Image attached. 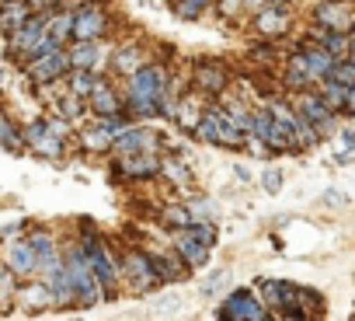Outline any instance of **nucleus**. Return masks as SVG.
<instances>
[{
    "label": "nucleus",
    "mask_w": 355,
    "mask_h": 321,
    "mask_svg": "<svg viewBox=\"0 0 355 321\" xmlns=\"http://www.w3.org/2000/svg\"><path fill=\"white\" fill-rule=\"evenodd\" d=\"M178 98L171 94V77L160 63H146L125 77V112L150 119V115H174Z\"/></svg>",
    "instance_id": "1"
},
{
    "label": "nucleus",
    "mask_w": 355,
    "mask_h": 321,
    "mask_svg": "<svg viewBox=\"0 0 355 321\" xmlns=\"http://www.w3.org/2000/svg\"><path fill=\"white\" fill-rule=\"evenodd\" d=\"M63 265H67V276H70V283L77 290V307H98L105 300V290H101V283H98V276H94L87 255H84V248L73 245L63 255Z\"/></svg>",
    "instance_id": "2"
},
{
    "label": "nucleus",
    "mask_w": 355,
    "mask_h": 321,
    "mask_svg": "<svg viewBox=\"0 0 355 321\" xmlns=\"http://www.w3.org/2000/svg\"><path fill=\"white\" fill-rule=\"evenodd\" d=\"M216 224L213 220H192L185 231H178V255L185 258L189 269H199L209 262V252L216 248Z\"/></svg>",
    "instance_id": "3"
},
{
    "label": "nucleus",
    "mask_w": 355,
    "mask_h": 321,
    "mask_svg": "<svg viewBox=\"0 0 355 321\" xmlns=\"http://www.w3.org/2000/svg\"><path fill=\"white\" fill-rule=\"evenodd\" d=\"M77 245L84 248V255H87V262H91V269H94L101 290H105V300H112L115 290H119V279H122V269H119L115 255L108 252V245H105L94 231H84V238H80Z\"/></svg>",
    "instance_id": "4"
},
{
    "label": "nucleus",
    "mask_w": 355,
    "mask_h": 321,
    "mask_svg": "<svg viewBox=\"0 0 355 321\" xmlns=\"http://www.w3.org/2000/svg\"><path fill=\"white\" fill-rule=\"evenodd\" d=\"M258 290H261V300L268 304L272 314H282V318H306L303 300H300V286H293V283H286V279H261Z\"/></svg>",
    "instance_id": "5"
},
{
    "label": "nucleus",
    "mask_w": 355,
    "mask_h": 321,
    "mask_svg": "<svg viewBox=\"0 0 355 321\" xmlns=\"http://www.w3.org/2000/svg\"><path fill=\"white\" fill-rule=\"evenodd\" d=\"M196 136H199L202 143H213V147H244V143H248V136L237 133V129L223 119L220 105H213V108L202 112V119H199V126H196Z\"/></svg>",
    "instance_id": "6"
},
{
    "label": "nucleus",
    "mask_w": 355,
    "mask_h": 321,
    "mask_svg": "<svg viewBox=\"0 0 355 321\" xmlns=\"http://www.w3.org/2000/svg\"><path fill=\"white\" fill-rule=\"evenodd\" d=\"M119 269H122V279L132 286V293H150L153 286H160V276H157V269H153V262L143 248H129L122 255Z\"/></svg>",
    "instance_id": "7"
},
{
    "label": "nucleus",
    "mask_w": 355,
    "mask_h": 321,
    "mask_svg": "<svg viewBox=\"0 0 355 321\" xmlns=\"http://www.w3.org/2000/svg\"><path fill=\"white\" fill-rule=\"evenodd\" d=\"M216 318H223V321H268L272 311H268V304L258 300L251 290H234V293L223 300V307L216 311Z\"/></svg>",
    "instance_id": "8"
},
{
    "label": "nucleus",
    "mask_w": 355,
    "mask_h": 321,
    "mask_svg": "<svg viewBox=\"0 0 355 321\" xmlns=\"http://www.w3.org/2000/svg\"><path fill=\"white\" fill-rule=\"evenodd\" d=\"M70 53L60 46V49H49V53H42V56H35V60H28L25 63V70H28V77L35 81V84H60L67 74H70Z\"/></svg>",
    "instance_id": "9"
},
{
    "label": "nucleus",
    "mask_w": 355,
    "mask_h": 321,
    "mask_svg": "<svg viewBox=\"0 0 355 321\" xmlns=\"http://www.w3.org/2000/svg\"><path fill=\"white\" fill-rule=\"evenodd\" d=\"M25 147L35 150L39 157H63V150H67V136L56 133L49 119H35V122L25 129Z\"/></svg>",
    "instance_id": "10"
},
{
    "label": "nucleus",
    "mask_w": 355,
    "mask_h": 321,
    "mask_svg": "<svg viewBox=\"0 0 355 321\" xmlns=\"http://www.w3.org/2000/svg\"><path fill=\"white\" fill-rule=\"evenodd\" d=\"M293 108H296L306 122H313L320 136H324V133H334V119H331L334 112L327 108V101L320 98V91H317V94H313L310 88H306V91H293Z\"/></svg>",
    "instance_id": "11"
},
{
    "label": "nucleus",
    "mask_w": 355,
    "mask_h": 321,
    "mask_svg": "<svg viewBox=\"0 0 355 321\" xmlns=\"http://www.w3.org/2000/svg\"><path fill=\"white\" fill-rule=\"evenodd\" d=\"M105 32H108V11H105L101 4H84V8L73 11V39L94 42V39H101Z\"/></svg>",
    "instance_id": "12"
},
{
    "label": "nucleus",
    "mask_w": 355,
    "mask_h": 321,
    "mask_svg": "<svg viewBox=\"0 0 355 321\" xmlns=\"http://www.w3.org/2000/svg\"><path fill=\"white\" fill-rule=\"evenodd\" d=\"M87 105L98 119H122L125 115V98H119V91L108 81H98L94 91L87 94Z\"/></svg>",
    "instance_id": "13"
},
{
    "label": "nucleus",
    "mask_w": 355,
    "mask_h": 321,
    "mask_svg": "<svg viewBox=\"0 0 355 321\" xmlns=\"http://www.w3.org/2000/svg\"><path fill=\"white\" fill-rule=\"evenodd\" d=\"M160 140H164V136H157V133H150V129H143V126H125V129L115 136L112 150H115L119 157L139 154V150H160Z\"/></svg>",
    "instance_id": "14"
},
{
    "label": "nucleus",
    "mask_w": 355,
    "mask_h": 321,
    "mask_svg": "<svg viewBox=\"0 0 355 321\" xmlns=\"http://www.w3.org/2000/svg\"><path fill=\"white\" fill-rule=\"evenodd\" d=\"M115 168H122L125 179L139 182V179H153L160 175V150H139V154H125Z\"/></svg>",
    "instance_id": "15"
},
{
    "label": "nucleus",
    "mask_w": 355,
    "mask_h": 321,
    "mask_svg": "<svg viewBox=\"0 0 355 321\" xmlns=\"http://www.w3.org/2000/svg\"><path fill=\"white\" fill-rule=\"evenodd\" d=\"M192 84H196V91L220 98V94L227 91V70H223L220 63H213V60H199V63L192 67Z\"/></svg>",
    "instance_id": "16"
},
{
    "label": "nucleus",
    "mask_w": 355,
    "mask_h": 321,
    "mask_svg": "<svg viewBox=\"0 0 355 321\" xmlns=\"http://www.w3.org/2000/svg\"><path fill=\"white\" fill-rule=\"evenodd\" d=\"M4 265H8L15 276H32V272H39V255H35L32 241H28V238H25V241H11V245L4 248Z\"/></svg>",
    "instance_id": "17"
},
{
    "label": "nucleus",
    "mask_w": 355,
    "mask_h": 321,
    "mask_svg": "<svg viewBox=\"0 0 355 321\" xmlns=\"http://www.w3.org/2000/svg\"><path fill=\"white\" fill-rule=\"evenodd\" d=\"M254 25H258V32H261L265 39H279V35L289 32L293 18H289V11H286L282 4H272V8H265V11L254 18Z\"/></svg>",
    "instance_id": "18"
},
{
    "label": "nucleus",
    "mask_w": 355,
    "mask_h": 321,
    "mask_svg": "<svg viewBox=\"0 0 355 321\" xmlns=\"http://www.w3.org/2000/svg\"><path fill=\"white\" fill-rule=\"evenodd\" d=\"M313 18H317V25H324L331 32H348L352 28V11H348V4H338V0H324Z\"/></svg>",
    "instance_id": "19"
},
{
    "label": "nucleus",
    "mask_w": 355,
    "mask_h": 321,
    "mask_svg": "<svg viewBox=\"0 0 355 321\" xmlns=\"http://www.w3.org/2000/svg\"><path fill=\"white\" fill-rule=\"evenodd\" d=\"M21 307H28V311H42V307H53L56 304V297H53V290H49V283L46 279H39V283H28V286H18V297H15Z\"/></svg>",
    "instance_id": "20"
},
{
    "label": "nucleus",
    "mask_w": 355,
    "mask_h": 321,
    "mask_svg": "<svg viewBox=\"0 0 355 321\" xmlns=\"http://www.w3.org/2000/svg\"><path fill=\"white\" fill-rule=\"evenodd\" d=\"M67 53H70V63H73V67H87V70H98V67L108 60V56L98 49V39H94V42H87V39H73V46H70Z\"/></svg>",
    "instance_id": "21"
},
{
    "label": "nucleus",
    "mask_w": 355,
    "mask_h": 321,
    "mask_svg": "<svg viewBox=\"0 0 355 321\" xmlns=\"http://www.w3.org/2000/svg\"><path fill=\"white\" fill-rule=\"evenodd\" d=\"M28 241H32V248H35V255H39V272L46 276L56 262H60V252H56V238L49 234V231H32L28 234Z\"/></svg>",
    "instance_id": "22"
},
{
    "label": "nucleus",
    "mask_w": 355,
    "mask_h": 321,
    "mask_svg": "<svg viewBox=\"0 0 355 321\" xmlns=\"http://www.w3.org/2000/svg\"><path fill=\"white\" fill-rule=\"evenodd\" d=\"M28 18H32L28 0H18V4H0V35H15Z\"/></svg>",
    "instance_id": "23"
},
{
    "label": "nucleus",
    "mask_w": 355,
    "mask_h": 321,
    "mask_svg": "<svg viewBox=\"0 0 355 321\" xmlns=\"http://www.w3.org/2000/svg\"><path fill=\"white\" fill-rule=\"evenodd\" d=\"M46 32H49V39L53 42H73V11H49L46 15Z\"/></svg>",
    "instance_id": "24"
},
{
    "label": "nucleus",
    "mask_w": 355,
    "mask_h": 321,
    "mask_svg": "<svg viewBox=\"0 0 355 321\" xmlns=\"http://www.w3.org/2000/svg\"><path fill=\"white\" fill-rule=\"evenodd\" d=\"M300 53H303V60H306V67H310V74H313V81H317V84H320V81L331 74V67L338 63V60H334L324 46H317V42H313V46H306V49H300Z\"/></svg>",
    "instance_id": "25"
},
{
    "label": "nucleus",
    "mask_w": 355,
    "mask_h": 321,
    "mask_svg": "<svg viewBox=\"0 0 355 321\" xmlns=\"http://www.w3.org/2000/svg\"><path fill=\"white\" fill-rule=\"evenodd\" d=\"M199 101H202V91H196V94H189V98H182V101L174 105V119H178V126H182V129H192L196 133V126L202 119Z\"/></svg>",
    "instance_id": "26"
},
{
    "label": "nucleus",
    "mask_w": 355,
    "mask_h": 321,
    "mask_svg": "<svg viewBox=\"0 0 355 321\" xmlns=\"http://www.w3.org/2000/svg\"><path fill=\"white\" fill-rule=\"evenodd\" d=\"M310 84H317V81H313V74H310V67H306L303 53L289 56V70H286V88H289V91H306Z\"/></svg>",
    "instance_id": "27"
},
{
    "label": "nucleus",
    "mask_w": 355,
    "mask_h": 321,
    "mask_svg": "<svg viewBox=\"0 0 355 321\" xmlns=\"http://www.w3.org/2000/svg\"><path fill=\"white\" fill-rule=\"evenodd\" d=\"M63 84H67V91H73V94L87 98V94L94 91L98 77H94V70H87V67H70V74L63 77Z\"/></svg>",
    "instance_id": "28"
},
{
    "label": "nucleus",
    "mask_w": 355,
    "mask_h": 321,
    "mask_svg": "<svg viewBox=\"0 0 355 321\" xmlns=\"http://www.w3.org/2000/svg\"><path fill=\"white\" fill-rule=\"evenodd\" d=\"M0 147L11 150V154H21L25 150V133L8 119V112H0Z\"/></svg>",
    "instance_id": "29"
},
{
    "label": "nucleus",
    "mask_w": 355,
    "mask_h": 321,
    "mask_svg": "<svg viewBox=\"0 0 355 321\" xmlns=\"http://www.w3.org/2000/svg\"><path fill=\"white\" fill-rule=\"evenodd\" d=\"M139 67H146V60H143V49H139V46H122V49L115 53V70H119L122 77L136 74Z\"/></svg>",
    "instance_id": "30"
},
{
    "label": "nucleus",
    "mask_w": 355,
    "mask_h": 321,
    "mask_svg": "<svg viewBox=\"0 0 355 321\" xmlns=\"http://www.w3.org/2000/svg\"><path fill=\"white\" fill-rule=\"evenodd\" d=\"M160 175H167L174 186H192V172L182 165V160H178V157H160Z\"/></svg>",
    "instance_id": "31"
},
{
    "label": "nucleus",
    "mask_w": 355,
    "mask_h": 321,
    "mask_svg": "<svg viewBox=\"0 0 355 321\" xmlns=\"http://www.w3.org/2000/svg\"><path fill=\"white\" fill-rule=\"evenodd\" d=\"M160 224L171 227V231H185V227L192 224V210H189V203H185V206H164V210H160Z\"/></svg>",
    "instance_id": "32"
},
{
    "label": "nucleus",
    "mask_w": 355,
    "mask_h": 321,
    "mask_svg": "<svg viewBox=\"0 0 355 321\" xmlns=\"http://www.w3.org/2000/svg\"><path fill=\"white\" fill-rule=\"evenodd\" d=\"M345 91H348V88L338 84L334 77H324V81H320V98L327 101L331 112H341V108H345Z\"/></svg>",
    "instance_id": "33"
},
{
    "label": "nucleus",
    "mask_w": 355,
    "mask_h": 321,
    "mask_svg": "<svg viewBox=\"0 0 355 321\" xmlns=\"http://www.w3.org/2000/svg\"><path fill=\"white\" fill-rule=\"evenodd\" d=\"M84 108H87V98H80V94H73V91H67V94L56 101L60 119H70V122H77V119L84 115Z\"/></svg>",
    "instance_id": "34"
},
{
    "label": "nucleus",
    "mask_w": 355,
    "mask_h": 321,
    "mask_svg": "<svg viewBox=\"0 0 355 321\" xmlns=\"http://www.w3.org/2000/svg\"><path fill=\"white\" fill-rule=\"evenodd\" d=\"M18 297V276L11 269H0V307H8Z\"/></svg>",
    "instance_id": "35"
},
{
    "label": "nucleus",
    "mask_w": 355,
    "mask_h": 321,
    "mask_svg": "<svg viewBox=\"0 0 355 321\" xmlns=\"http://www.w3.org/2000/svg\"><path fill=\"white\" fill-rule=\"evenodd\" d=\"M261 186H265V192L275 196V192L282 189V175H279V168H268V172L261 175Z\"/></svg>",
    "instance_id": "36"
},
{
    "label": "nucleus",
    "mask_w": 355,
    "mask_h": 321,
    "mask_svg": "<svg viewBox=\"0 0 355 321\" xmlns=\"http://www.w3.org/2000/svg\"><path fill=\"white\" fill-rule=\"evenodd\" d=\"M338 140H341V143H338V154H341V157H348V150L355 147V133H352V129H345V133H338Z\"/></svg>",
    "instance_id": "37"
},
{
    "label": "nucleus",
    "mask_w": 355,
    "mask_h": 321,
    "mask_svg": "<svg viewBox=\"0 0 355 321\" xmlns=\"http://www.w3.org/2000/svg\"><path fill=\"white\" fill-rule=\"evenodd\" d=\"M254 56H258L261 63H275V46H258Z\"/></svg>",
    "instance_id": "38"
},
{
    "label": "nucleus",
    "mask_w": 355,
    "mask_h": 321,
    "mask_svg": "<svg viewBox=\"0 0 355 321\" xmlns=\"http://www.w3.org/2000/svg\"><path fill=\"white\" fill-rule=\"evenodd\" d=\"M28 8L32 11H53V8H60V0H28Z\"/></svg>",
    "instance_id": "39"
},
{
    "label": "nucleus",
    "mask_w": 355,
    "mask_h": 321,
    "mask_svg": "<svg viewBox=\"0 0 355 321\" xmlns=\"http://www.w3.org/2000/svg\"><path fill=\"white\" fill-rule=\"evenodd\" d=\"M345 115H355V84L345 91V108H341Z\"/></svg>",
    "instance_id": "40"
},
{
    "label": "nucleus",
    "mask_w": 355,
    "mask_h": 321,
    "mask_svg": "<svg viewBox=\"0 0 355 321\" xmlns=\"http://www.w3.org/2000/svg\"><path fill=\"white\" fill-rule=\"evenodd\" d=\"M223 283H227V272H216V276H213V279L206 283V293H213V290H220Z\"/></svg>",
    "instance_id": "41"
},
{
    "label": "nucleus",
    "mask_w": 355,
    "mask_h": 321,
    "mask_svg": "<svg viewBox=\"0 0 355 321\" xmlns=\"http://www.w3.org/2000/svg\"><path fill=\"white\" fill-rule=\"evenodd\" d=\"M237 179H241V182H251V172H248L244 165H237Z\"/></svg>",
    "instance_id": "42"
},
{
    "label": "nucleus",
    "mask_w": 355,
    "mask_h": 321,
    "mask_svg": "<svg viewBox=\"0 0 355 321\" xmlns=\"http://www.w3.org/2000/svg\"><path fill=\"white\" fill-rule=\"evenodd\" d=\"M4 81H8V70H4V67H0V84H4Z\"/></svg>",
    "instance_id": "43"
},
{
    "label": "nucleus",
    "mask_w": 355,
    "mask_h": 321,
    "mask_svg": "<svg viewBox=\"0 0 355 321\" xmlns=\"http://www.w3.org/2000/svg\"><path fill=\"white\" fill-rule=\"evenodd\" d=\"M0 4H18V0H0Z\"/></svg>",
    "instance_id": "44"
}]
</instances>
